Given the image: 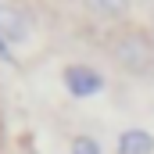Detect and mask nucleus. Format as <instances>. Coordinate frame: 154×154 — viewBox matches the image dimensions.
Segmentation results:
<instances>
[{
  "label": "nucleus",
  "instance_id": "nucleus-1",
  "mask_svg": "<svg viewBox=\"0 0 154 154\" xmlns=\"http://www.w3.org/2000/svg\"><path fill=\"white\" fill-rule=\"evenodd\" d=\"M111 54L129 75H151L154 72V39L143 29H125L111 43Z\"/></svg>",
  "mask_w": 154,
  "mask_h": 154
},
{
  "label": "nucleus",
  "instance_id": "nucleus-2",
  "mask_svg": "<svg viewBox=\"0 0 154 154\" xmlns=\"http://www.w3.org/2000/svg\"><path fill=\"white\" fill-rule=\"evenodd\" d=\"M65 90L75 97V100H86V97H97L100 90H104V75L97 72V68H90V65H68L65 72Z\"/></svg>",
  "mask_w": 154,
  "mask_h": 154
},
{
  "label": "nucleus",
  "instance_id": "nucleus-3",
  "mask_svg": "<svg viewBox=\"0 0 154 154\" xmlns=\"http://www.w3.org/2000/svg\"><path fill=\"white\" fill-rule=\"evenodd\" d=\"M32 32V22H29V14L22 11V7H14V4H4L0 0V39L4 43H25Z\"/></svg>",
  "mask_w": 154,
  "mask_h": 154
},
{
  "label": "nucleus",
  "instance_id": "nucleus-4",
  "mask_svg": "<svg viewBox=\"0 0 154 154\" xmlns=\"http://www.w3.org/2000/svg\"><path fill=\"white\" fill-rule=\"evenodd\" d=\"M118 154H154V136L147 129L133 125V129H122L118 133V143H115Z\"/></svg>",
  "mask_w": 154,
  "mask_h": 154
},
{
  "label": "nucleus",
  "instance_id": "nucleus-5",
  "mask_svg": "<svg viewBox=\"0 0 154 154\" xmlns=\"http://www.w3.org/2000/svg\"><path fill=\"white\" fill-rule=\"evenodd\" d=\"M86 7L97 14V18H108V22H118V18H125L129 14V7H133V0H86Z\"/></svg>",
  "mask_w": 154,
  "mask_h": 154
},
{
  "label": "nucleus",
  "instance_id": "nucleus-6",
  "mask_svg": "<svg viewBox=\"0 0 154 154\" xmlns=\"http://www.w3.org/2000/svg\"><path fill=\"white\" fill-rule=\"evenodd\" d=\"M68 154H100V140L97 136H75Z\"/></svg>",
  "mask_w": 154,
  "mask_h": 154
},
{
  "label": "nucleus",
  "instance_id": "nucleus-7",
  "mask_svg": "<svg viewBox=\"0 0 154 154\" xmlns=\"http://www.w3.org/2000/svg\"><path fill=\"white\" fill-rule=\"evenodd\" d=\"M0 61H7V65L14 61V54H11V43H4V39H0Z\"/></svg>",
  "mask_w": 154,
  "mask_h": 154
}]
</instances>
